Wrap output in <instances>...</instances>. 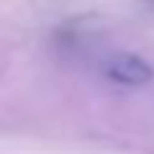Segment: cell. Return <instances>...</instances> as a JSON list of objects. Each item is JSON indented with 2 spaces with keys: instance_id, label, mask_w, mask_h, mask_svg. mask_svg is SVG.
<instances>
[{
  "instance_id": "1",
  "label": "cell",
  "mask_w": 154,
  "mask_h": 154,
  "mask_svg": "<svg viewBox=\"0 0 154 154\" xmlns=\"http://www.w3.org/2000/svg\"><path fill=\"white\" fill-rule=\"evenodd\" d=\"M105 75L113 80V82L121 85H144L152 80V67L141 59L139 54H113L105 62Z\"/></svg>"
},
{
  "instance_id": "2",
  "label": "cell",
  "mask_w": 154,
  "mask_h": 154,
  "mask_svg": "<svg viewBox=\"0 0 154 154\" xmlns=\"http://www.w3.org/2000/svg\"><path fill=\"white\" fill-rule=\"evenodd\" d=\"M152 3H154V0H152Z\"/></svg>"
}]
</instances>
